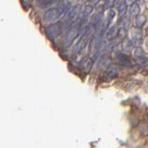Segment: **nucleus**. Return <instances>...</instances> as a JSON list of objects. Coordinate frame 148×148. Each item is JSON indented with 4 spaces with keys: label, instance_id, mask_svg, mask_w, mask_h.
Segmentation results:
<instances>
[{
    "label": "nucleus",
    "instance_id": "7ed1b4c3",
    "mask_svg": "<svg viewBox=\"0 0 148 148\" xmlns=\"http://www.w3.org/2000/svg\"><path fill=\"white\" fill-rule=\"evenodd\" d=\"M128 9V6L126 3H122L119 8V18H122L125 15H126Z\"/></svg>",
    "mask_w": 148,
    "mask_h": 148
},
{
    "label": "nucleus",
    "instance_id": "20e7f679",
    "mask_svg": "<svg viewBox=\"0 0 148 148\" xmlns=\"http://www.w3.org/2000/svg\"><path fill=\"white\" fill-rule=\"evenodd\" d=\"M130 12H131L132 15L136 16V17L138 15H140V8H139V5L137 3L132 4L131 8H130Z\"/></svg>",
    "mask_w": 148,
    "mask_h": 148
},
{
    "label": "nucleus",
    "instance_id": "9b49d317",
    "mask_svg": "<svg viewBox=\"0 0 148 148\" xmlns=\"http://www.w3.org/2000/svg\"><path fill=\"white\" fill-rule=\"evenodd\" d=\"M137 1H141V0H137Z\"/></svg>",
    "mask_w": 148,
    "mask_h": 148
},
{
    "label": "nucleus",
    "instance_id": "6e6552de",
    "mask_svg": "<svg viewBox=\"0 0 148 148\" xmlns=\"http://www.w3.org/2000/svg\"><path fill=\"white\" fill-rule=\"evenodd\" d=\"M92 61L91 59L86 60V61L84 62V64H83V69H84V71H89L90 69L92 68Z\"/></svg>",
    "mask_w": 148,
    "mask_h": 148
},
{
    "label": "nucleus",
    "instance_id": "39448f33",
    "mask_svg": "<svg viewBox=\"0 0 148 148\" xmlns=\"http://www.w3.org/2000/svg\"><path fill=\"white\" fill-rule=\"evenodd\" d=\"M78 34V32L77 30H71V31H69V34H68V36H67V41H68V44H71V42L74 40V38L77 36Z\"/></svg>",
    "mask_w": 148,
    "mask_h": 148
},
{
    "label": "nucleus",
    "instance_id": "1a4fd4ad",
    "mask_svg": "<svg viewBox=\"0 0 148 148\" xmlns=\"http://www.w3.org/2000/svg\"><path fill=\"white\" fill-rule=\"evenodd\" d=\"M92 10V6H87L84 9V11H83V18H85L87 15H89V13H91Z\"/></svg>",
    "mask_w": 148,
    "mask_h": 148
},
{
    "label": "nucleus",
    "instance_id": "9d476101",
    "mask_svg": "<svg viewBox=\"0 0 148 148\" xmlns=\"http://www.w3.org/2000/svg\"><path fill=\"white\" fill-rule=\"evenodd\" d=\"M134 55H135V57H137V58H141V57H143V50L139 47L134 51Z\"/></svg>",
    "mask_w": 148,
    "mask_h": 148
},
{
    "label": "nucleus",
    "instance_id": "f03ea898",
    "mask_svg": "<svg viewBox=\"0 0 148 148\" xmlns=\"http://www.w3.org/2000/svg\"><path fill=\"white\" fill-rule=\"evenodd\" d=\"M145 21H146V18H145V16H143V15H142V14H140V15H138V16L135 18V24H136V26L139 27V28H141V27H143V25H145Z\"/></svg>",
    "mask_w": 148,
    "mask_h": 148
},
{
    "label": "nucleus",
    "instance_id": "f257e3e1",
    "mask_svg": "<svg viewBox=\"0 0 148 148\" xmlns=\"http://www.w3.org/2000/svg\"><path fill=\"white\" fill-rule=\"evenodd\" d=\"M66 7H67V4H63V5H60V6L58 8L49 9V10L45 13V20L47 21H57L58 18L64 13V11L66 10Z\"/></svg>",
    "mask_w": 148,
    "mask_h": 148
},
{
    "label": "nucleus",
    "instance_id": "0eeeda50",
    "mask_svg": "<svg viewBox=\"0 0 148 148\" xmlns=\"http://www.w3.org/2000/svg\"><path fill=\"white\" fill-rule=\"evenodd\" d=\"M117 73H118V71H117V69H116L109 68L108 71H106V75L108 76V78H114V77L117 76Z\"/></svg>",
    "mask_w": 148,
    "mask_h": 148
},
{
    "label": "nucleus",
    "instance_id": "423d86ee",
    "mask_svg": "<svg viewBox=\"0 0 148 148\" xmlns=\"http://www.w3.org/2000/svg\"><path fill=\"white\" fill-rule=\"evenodd\" d=\"M86 44H87V40H86V38H83L80 43H79L78 45H77V46H76V49H75V51H76V53H79V52H81V51L84 48V46L86 45Z\"/></svg>",
    "mask_w": 148,
    "mask_h": 148
}]
</instances>
